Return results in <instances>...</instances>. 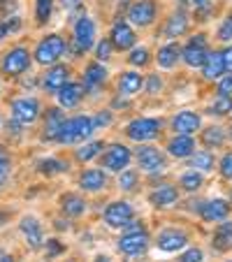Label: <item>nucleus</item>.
Masks as SVG:
<instances>
[{
	"mask_svg": "<svg viewBox=\"0 0 232 262\" xmlns=\"http://www.w3.org/2000/svg\"><path fill=\"white\" fill-rule=\"evenodd\" d=\"M95 130L93 125V119H89V116H77V119H70L63 123V128H60L58 133V139L56 142L60 144H74V142H81V139L91 137Z\"/></svg>",
	"mask_w": 232,
	"mask_h": 262,
	"instance_id": "1",
	"label": "nucleus"
},
{
	"mask_svg": "<svg viewBox=\"0 0 232 262\" xmlns=\"http://www.w3.org/2000/svg\"><path fill=\"white\" fill-rule=\"evenodd\" d=\"M63 51H65L63 37H58V35H47L45 40L37 45V49H35V60L42 65H51L63 56Z\"/></svg>",
	"mask_w": 232,
	"mask_h": 262,
	"instance_id": "2",
	"label": "nucleus"
},
{
	"mask_svg": "<svg viewBox=\"0 0 232 262\" xmlns=\"http://www.w3.org/2000/svg\"><path fill=\"white\" fill-rule=\"evenodd\" d=\"M160 133V121L156 119H135L133 123L128 125L125 135L135 142H146V139H156Z\"/></svg>",
	"mask_w": 232,
	"mask_h": 262,
	"instance_id": "3",
	"label": "nucleus"
},
{
	"mask_svg": "<svg viewBox=\"0 0 232 262\" xmlns=\"http://www.w3.org/2000/svg\"><path fill=\"white\" fill-rule=\"evenodd\" d=\"M12 116H14L16 123H33L37 116H40V102L35 98H19L12 102Z\"/></svg>",
	"mask_w": 232,
	"mask_h": 262,
	"instance_id": "4",
	"label": "nucleus"
},
{
	"mask_svg": "<svg viewBox=\"0 0 232 262\" xmlns=\"http://www.w3.org/2000/svg\"><path fill=\"white\" fill-rule=\"evenodd\" d=\"M28 65H30L28 51L21 49V47H16V49L7 51L5 58H3V72L16 77V74H24L26 70H28Z\"/></svg>",
	"mask_w": 232,
	"mask_h": 262,
	"instance_id": "5",
	"label": "nucleus"
},
{
	"mask_svg": "<svg viewBox=\"0 0 232 262\" xmlns=\"http://www.w3.org/2000/svg\"><path fill=\"white\" fill-rule=\"evenodd\" d=\"M133 221V207L128 202H112L104 211V223L109 228H125Z\"/></svg>",
	"mask_w": 232,
	"mask_h": 262,
	"instance_id": "6",
	"label": "nucleus"
},
{
	"mask_svg": "<svg viewBox=\"0 0 232 262\" xmlns=\"http://www.w3.org/2000/svg\"><path fill=\"white\" fill-rule=\"evenodd\" d=\"M128 163H130V151L123 146V144L109 146L102 156V165L107 169H112V172H123V169L128 167Z\"/></svg>",
	"mask_w": 232,
	"mask_h": 262,
	"instance_id": "7",
	"label": "nucleus"
},
{
	"mask_svg": "<svg viewBox=\"0 0 232 262\" xmlns=\"http://www.w3.org/2000/svg\"><path fill=\"white\" fill-rule=\"evenodd\" d=\"M207 40H204V35H195V40H191L183 49V63L191 65V68H200L207 58Z\"/></svg>",
	"mask_w": 232,
	"mask_h": 262,
	"instance_id": "8",
	"label": "nucleus"
},
{
	"mask_svg": "<svg viewBox=\"0 0 232 262\" xmlns=\"http://www.w3.org/2000/svg\"><path fill=\"white\" fill-rule=\"evenodd\" d=\"M146 246H149V234L144 230H135V232H128L119 239V251L125 253V255H139V253H144Z\"/></svg>",
	"mask_w": 232,
	"mask_h": 262,
	"instance_id": "9",
	"label": "nucleus"
},
{
	"mask_svg": "<svg viewBox=\"0 0 232 262\" xmlns=\"http://www.w3.org/2000/svg\"><path fill=\"white\" fill-rule=\"evenodd\" d=\"M74 42H77V49L86 51L93 47L95 42V24L89 19V16H81L74 26Z\"/></svg>",
	"mask_w": 232,
	"mask_h": 262,
	"instance_id": "10",
	"label": "nucleus"
},
{
	"mask_svg": "<svg viewBox=\"0 0 232 262\" xmlns=\"http://www.w3.org/2000/svg\"><path fill=\"white\" fill-rule=\"evenodd\" d=\"M128 19L135 26H149L156 19V3L153 0H137V3H133V7L128 12Z\"/></svg>",
	"mask_w": 232,
	"mask_h": 262,
	"instance_id": "11",
	"label": "nucleus"
},
{
	"mask_svg": "<svg viewBox=\"0 0 232 262\" xmlns=\"http://www.w3.org/2000/svg\"><path fill=\"white\" fill-rule=\"evenodd\" d=\"M137 160H139V167L146 169V172H160V169H165V156L153 146L137 148Z\"/></svg>",
	"mask_w": 232,
	"mask_h": 262,
	"instance_id": "12",
	"label": "nucleus"
},
{
	"mask_svg": "<svg viewBox=\"0 0 232 262\" xmlns=\"http://www.w3.org/2000/svg\"><path fill=\"white\" fill-rule=\"evenodd\" d=\"M186 244H188V237L181 230H165V232L158 234V248L165 253H174L179 248H183Z\"/></svg>",
	"mask_w": 232,
	"mask_h": 262,
	"instance_id": "13",
	"label": "nucleus"
},
{
	"mask_svg": "<svg viewBox=\"0 0 232 262\" xmlns=\"http://www.w3.org/2000/svg\"><path fill=\"white\" fill-rule=\"evenodd\" d=\"M112 45L121 51L130 49V47L135 45V30L130 28L125 21H119V24L112 28Z\"/></svg>",
	"mask_w": 232,
	"mask_h": 262,
	"instance_id": "14",
	"label": "nucleus"
},
{
	"mask_svg": "<svg viewBox=\"0 0 232 262\" xmlns=\"http://www.w3.org/2000/svg\"><path fill=\"white\" fill-rule=\"evenodd\" d=\"M172 128L177 135H193L200 128V116L195 112H179L172 121Z\"/></svg>",
	"mask_w": 232,
	"mask_h": 262,
	"instance_id": "15",
	"label": "nucleus"
},
{
	"mask_svg": "<svg viewBox=\"0 0 232 262\" xmlns=\"http://www.w3.org/2000/svg\"><path fill=\"white\" fill-rule=\"evenodd\" d=\"M70 79V70L65 65H54L49 72L45 74V89L51 91V93H58Z\"/></svg>",
	"mask_w": 232,
	"mask_h": 262,
	"instance_id": "16",
	"label": "nucleus"
},
{
	"mask_svg": "<svg viewBox=\"0 0 232 262\" xmlns=\"http://www.w3.org/2000/svg\"><path fill=\"white\" fill-rule=\"evenodd\" d=\"M21 232H24L26 242L30 244V248H40L42 246V225L37 223V218L33 216H26L24 221H21Z\"/></svg>",
	"mask_w": 232,
	"mask_h": 262,
	"instance_id": "17",
	"label": "nucleus"
},
{
	"mask_svg": "<svg viewBox=\"0 0 232 262\" xmlns=\"http://www.w3.org/2000/svg\"><path fill=\"white\" fill-rule=\"evenodd\" d=\"M200 213H202L204 221L216 223V221H223V218H225L227 213H230V204H227L225 200H212V202L202 204Z\"/></svg>",
	"mask_w": 232,
	"mask_h": 262,
	"instance_id": "18",
	"label": "nucleus"
},
{
	"mask_svg": "<svg viewBox=\"0 0 232 262\" xmlns=\"http://www.w3.org/2000/svg\"><path fill=\"white\" fill-rule=\"evenodd\" d=\"M202 70H204V77H207V79H218V77L225 72V60H223L221 51H209L202 63Z\"/></svg>",
	"mask_w": 232,
	"mask_h": 262,
	"instance_id": "19",
	"label": "nucleus"
},
{
	"mask_svg": "<svg viewBox=\"0 0 232 262\" xmlns=\"http://www.w3.org/2000/svg\"><path fill=\"white\" fill-rule=\"evenodd\" d=\"M177 198H179L177 188H174V186H167V183H165V186H158V188L149 195L153 207H170V204L177 202Z\"/></svg>",
	"mask_w": 232,
	"mask_h": 262,
	"instance_id": "20",
	"label": "nucleus"
},
{
	"mask_svg": "<svg viewBox=\"0 0 232 262\" xmlns=\"http://www.w3.org/2000/svg\"><path fill=\"white\" fill-rule=\"evenodd\" d=\"M65 123V114L60 109H49L47 112V123H45V139H58V133Z\"/></svg>",
	"mask_w": 232,
	"mask_h": 262,
	"instance_id": "21",
	"label": "nucleus"
},
{
	"mask_svg": "<svg viewBox=\"0 0 232 262\" xmlns=\"http://www.w3.org/2000/svg\"><path fill=\"white\" fill-rule=\"evenodd\" d=\"M56 95H58L60 107H74V104L81 100V95H84V86L81 84H65Z\"/></svg>",
	"mask_w": 232,
	"mask_h": 262,
	"instance_id": "22",
	"label": "nucleus"
},
{
	"mask_svg": "<svg viewBox=\"0 0 232 262\" xmlns=\"http://www.w3.org/2000/svg\"><path fill=\"white\" fill-rule=\"evenodd\" d=\"M193 148H195V144H193L191 135H179V137H174L172 142L167 144V151L174 156V158H186V156H193Z\"/></svg>",
	"mask_w": 232,
	"mask_h": 262,
	"instance_id": "23",
	"label": "nucleus"
},
{
	"mask_svg": "<svg viewBox=\"0 0 232 262\" xmlns=\"http://www.w3.org/2000/svg\"><path fill=\"white\" fill-rule=\"evenodd\" d=\"M81 188L84 190H100L104 188V183H107V177H104L102 169H86L79 179Z\"/></svg>",
	"mask_w": 232,
	"mask_h": 262,
	"instance_id": "24",
	"label": "nucleus"
},
{
	"mask_svg": "<svg viewBox=\"0 0 232 262\" xmlns=\"http://www.w3.org/2000/svg\"><path fill=\"white\" fill-rule=\"evenodd\" d=\"M139 89H142V74H137V72H125L123 77H121V81H119V93L121 95H135V93H139Z\"/></svg>",
	"mask_w": 232,
	"mask_h": 262,
	"instance_id": "25",
	"label": "nucleus"
},
{
	"mask_svg": "<svg viewBox=\"0 0 232 262\" xmlns=\"http://www.w3.org/2000/svg\"><path fill=\"white\" fill-rule=\"evenodd\" d=\"M214 246L218 251H230L232 248V223H221L214 232Z\"/></svg>",
	"mask_w": 232,
	"mask_h": 262,
	"instance_id": "26",
	"label": "nucleus"
},
{
	"mask_svg": "<svg viewBox=\"0 0 232 262\" xmlns=\"http://www.w3.org/2000/svg\"><path fill=\"white\" fill-rule=\"evenodd\" d=\"M60 207H63V211L68 213V216H81L86 209V202L79 198V195H63L60 198Z\"/></svg>",
	"mask_w": 232,
	"mask_h": 262,
	"instance_id": "27",
	"label": "nucleus"
},
{
	"mask_svg": "<svg viewBox=\"0 0 232 262\" xmlns=\"http://www.w3.org/2000/svg\"><path fill=\"white\" fill-rule=\"evenodd\" d=\"M179 47L177 45H165L163 49L158 51V65L160 68H174L177 65V60H179Z\"/></svg>",
	"mask_w": 232,
	"mask_h": 262,
	"instance_id": "28",
	"label": "nucleus"
},
{
	"mask_svg": "<svg viewBox=\"0 0 232 262\" xmlns=\"http://www.w3.org/2000/svg\"><path fill=\"white\" fill-rule=\"evenodd\" d=\"M188 28V19L183 14H174L172 19L167 21V26H165V35L167 37H181L183 33H186Z\"/></svg>",
	"mask_w": 232,
	"mask_h": 262,
	"instance_id": "29",
	"label": "nucleus"
},
{
	"mask_svg": "<svg viewBox=\"0 0 232 262\" xmlns=\"http://www.w3.org/2000/svg\"><path fill=\"white\" fill-rule=\"evenodd\" d=\"M104 77H107V70L102 68L100 63H91L89 68H86V74H84V81H86V86H98V84H102L104 81Z\"/></svg>",
	"mask_w": 232,
	"mask_h": 262,
	"instance_id": "30",
	"label": "nucleus"
},
{
	"mask_svg": "<svg viewBox=\"0 0 232 262\" xmlns=\"http://www.w3.org/2000/svg\"><path fill=\"white\" fill-rule=\"evenodd\" d=\"M202 142L207 144V146H221V144L225 142V133H223V128H218V125L207 128L202 135Z\"/></svg>",
	"mask_w": 232,
	"mask_h": 262,
	"instance_id": "31",
	"label": "nucleus"
},
{
	"mask_svg": "<svg viewBox=\"0 0 232 262\" xmlns=\"http://www.w3.org/2000/svg\"><path fill=\"white\" fill-rule=\"evenodd\" d=\"M191 167L202 169V172H209V169H214V156L207 154V151H200V154H195L191 158Z\"/></svg>",
	"mask_w": 232,
	"mask_h": 262,
	"instance_id": "32",
	"label": "nucleus"
},
{
	"mask_svg": "<svg viewBox=\"0 0 232 262\" xmlns=\"http://www.w3.org/2000/svg\"><path fill=\"white\" fill-rule=\"evenodd\" d=\"M227 112H232V98H227V95H218V98L214 100V104H212V112H209V114L225 116Z\"/></svg>",
	"mask_w": 232,
	"mask_h": 262,
	"instance_id": "33",
	"label": "nucleus"
},
{
	"mask_svg": "<svg viewBox=\"0 0 232 262\" xmlns=\"http://www.w3.org/2000/svg\"><path fill=\"white\" fill-rule=\"evenodd\" d=\"M100 151H102V142H91V144H86L84 148H79V151H77V158L84 160V163H89V160L95 158Z\"/></svg>",
	"mask_w": 232,
	"mask_h": 262,
	"instance_id": "34",
	"label": "nucleus"
},
{
	"mask_svg": "<svg viewBox=\"0 0 232 262\" xmlns=\"http://www.w3.org/2000/svg\"><path fill=\"white\" fill-rule=\"evenodd\" d=\"M51 5H54V0H37V5H35V16H37V24H45L51 14Z\"/></svg>",
	"mask_w": 232,
	"mask_h": 262,
	"instance_id": "35",
	"label": "nucleus"
},
{
	"mask_svg": "<svg viewBox=\"0 0 232 262\" xmlns=\"http://www.w3.org/2000/svg\"><path fill=\"white\" fill-rule=\"evenodd\" d=\"M181 186L186 190H198L200 186H202V177L193 169V172H188V174H183V177H181Z\"/></svg>",
	"mask_w": 232,
	"mask_h": 262,
	"instance_id": "36",
	"label": "nucleus"
},
{
	"mask_svg": "<svg viewBox=\"0 0 232 262\" xmlns=\"http://www.w3.org/2000/svg\"><path fill=\"white\" fill-rule=\"evenodd\" d=\"M40 172L42 174H58V172H65V165L60 163V160H42Z\"/></svg>",
	"mask_w": 232,
	"mask_h": 262,
	"instance_id": "37",
	"label": "nucleus"
},
{
	"mask_svg": "<svg viewBox=\"0 0 232 262\" xmlns=\"http://www.w3.org/2000/svg\"><path fill=\"white\" fill-rule=\"evenodd\" d=\"M128 60L133 65H146L149 63V51L146 49H133V54L128 56Z\"/></svg>",
	"mask_w": 232,
	"mask_h": 262,
	"instance_id": "38",
	"label": "nucleus"
},
{
	"mask_svg": "<svg viewBox=\"0 0 232 262\" xmlns=\"http://www.w3.org/2000/svg\"><path fill=\"white\" fill-rule=\"evenodd\" d=\"M112 40H102L98 45V49H95V56H98V60H107L109 56H112Z\"/></svg>",
	"mask_w": 232,
	"mask_h": 262,
	"instance_id": "39",
	"label": "nucleus"
},
{
	"mask_svg": "<svg viewBox=\"0 0 232 262\" xmlns=\"http://www.w3.org/2000/svg\"><path fill=\"white\" fill-rule=\"evenodd\" d=\"M135 181H137V177H135V172H121V179H119V186L123 190H133L135 188Z\"/></svg>",
	"mask_w": 232,
	"mask_h": 262,
	"instance_id": "40",
	"label": "nucleus"
},
{
	"mask_svg": "<svg viewBox=\"0 0 232 262\" xmlns=\"http://www.w3.org/2000/svg\"><path fill=\"white\" fill-rule=\"evenodd\" d=\"M218 40L223 42H230L232 40V14L225 19V24L221 26V30H218Z\"/></svg>",
	"mask_w": 232,
	"mask_h": 262,
	"instance_id": "41",
	"label": "nucleus"
},
{
	"mask_svg": "<svg viewBox=\"0 0 232 262\" xmlns=\"http://www.w3.org/2000/svg\"><path fill=\"white\" fill-rule=\"evenodd\" d=\"M179 262H202V251L200 248H191V251H186L179 257Z\"/></svg>",
	"mask_w": 232,
	"mask_h": 262,
	"instance_id": "42",
	"label": "nucleus"
},
{
	"mask_svg": "<svg viewBox=\"0 0 232 262\" xmlns=\"http://www.w3.org/2000/svg\"><path fill=\"white\" fill-rule=\"evenodd\" d=\"M221 174L225 179H232V154H225L221 160Z\"/></svg>",
	"mask_w": 232,
	"mask_h": 262,
	"instance_id": "43",
	"label": "nucleus"
},
{
	"mask_svg": "<svg viewBox=\"0 0 232 262\" xmlns=\"http://www.w3.org/2000/svg\"><path fill=\"white\" fill-rule=\"evenodd\" d=\"M218 93L232 98V74H227L225 79H221V84H218Z\"/></svg>",
	"mask_w": 232,
	"mask_h": 262,
	"instance_id": "44",
	"label": "nucleus"
},
{
	"mask_svg": "<svg viewBox=\"0 0 232 262\" xmlns=\"http://www.w3.org/2000/svg\"><path fill=\"white\" fill-rule=\"evenodd\" d=\"M109 123H112V114H109V112H104V114H98L93 119L95 128H104V125H109Z\"/></svg>",
	"mask_w": 232,
	"mask_h": 262,
	"instance_id": "45",
	"label": "nucleus"
},
{
	"mask_svg": "<svg viewBox=\"0 0 232 262\" xmlns=\"http://www.w3.org/2000/svg\"><path fill=\"white\" fill-rule=\"evenodd\" d=\"M47 248H49V253H47V255H58V253L63 251V246H60V244L56 242V239H51V242H47Z\"/></svg>",
	"mask_w": 232,
	"mask_h": 262,
	"instance_id": "46",
	"label": "nucleus"
},
{
	"mask_svg": "<svg viewBox=\"0 0 232 262\" xmlns=\"http://www.w3.org/2000/svg\"><path fill=\"white\" fill-rule=\"evenodd\" d=\"M223 60H225V70L232 72V47H227V49L223 51Z\"/></svg>",
	"mask_w": 232,
	"mask_h": 262,
	"instance_id": "47",
	"label": "nucleus"
},
{
	"mask_svg": "<svg viewBox=\"0 0 232 262\" xmlns=\"http://www.w3.org/2000/svg\"><path fill=\"white\" fill-rule=\"evenodd\" d=\"M160 86H163V84H160V79L156 77V74H153L151 79H149V93H156V91H160Z\"/></svg>",
	"mask_w": 232,
	"mask_h": 262,
	"instance_id": "48",
	"label": "nucleus"
},
{
	"mask_svg": "<svg viewBox=\"0 0 232 262\" xmlns=\"http://www.w3.org/2000/svg\"><path fill=\"white\" fill-rule=\"evenodd\" d=\"M7 172H10V165H7V160H5V158H0V183L5 181Z\"/></svg>",
	"mask_w": 232,
	"mask_h": 262,
	"instance_id": "49",
	"label": "nucleus"
},
{
	"mask_svg": "<svg viewBox=\"0 0 232 262\" xmlns=\"http://www.w3.org/2000/svg\"><path fill=\"white\" fill-rule=\"evenodd\" d=\"M7 33H10V26H7V24H0V40H3Z\"/></svg>",
	"mask_w": 232,
	"mask_h": 262,
	"instance_id": "50",
	"label": "nucleus"
},
{
	"mask_svg": "<svg viewBox=\"0 0 232 262\" xmlns=\"http://www.w3.org/2000/svg\"><path fill=\"white\" fill-rule=\"evenodd\" d=\"M193 5L195 7H207V0H193Z\"/></svg>",
	"mask_w": 232,
	"mask_h": 262,
	"instance_id": "51",
	"label": "nucleus"
},
{
	"mask_svg": "<svg viewBox=\"0 0 232 262\" xmlns=\"http://www.w3.org/2000/svg\"><path fill=\"white\" fill-rule=\"evenodd\" d=\"M0 262H14V257H12V255H3V257H0Z\"/></svg>",
	"mask_w": 232,
	"mask_h": 262,
	"instance_id": "52",
	"label": "nucleus"
},
{
	"mask_svg": "<svg viewBox=\"0 0 232 262\" xmlns=\"http://www.w3.org/2000/svg\"><path fill=\"white\" fill-rule=\"evenodd\" d=\"M79 0H63V5H77Z\"/></svg>",
	"mask_w": 232,
	"mask_h": 262,
	"instance_id": "53",
	"label": "nucleus"
},
{
	"mask_svg": "<svg viewBox=\"0 0 232 262\" xmlns=\"http://www.w3.org/2000/svg\"><path fill=\"white\" fill-rule=\"evenodd\" d=\"M95 262H109V257H104V255H100V257H95Z\"/></svg>",
	"mask_w": 232,
	"mask_h": 262,
	"instance_id": "54",
	"label": "nucleus"
},
{
	"mask_svg": "<svg viewBox=\"0 0 232 262\" xmlns=\"http://www.w3.org/2000/svg\"><path fill=\"white\" fill-rule=\"evenodd\" d=\"M5 221H7V216H5V213H0V225H3Z\"/></svg>",
	"mask_w": 232,
	"mask_h": 262,
	"instance_id": "55",
	"label": "nucleus"
},
{
	"mask_svg": "<svg viewBox=\"0 0 232 262\" xmlns=\"http://www.w3.org/2000/svg\"><path fill=\"white\" fill-rule=\"evenodd\" d=\"M0 3H3V0H0Z\"/></svg>",
	"mask_w": 232,
	"mask_h": 262,
	"instance_id": "56",
	"label": "nucleus"
},
{
	"mask_svg": "<svg viewBox=\"0 0 232 262\" xmlns=\"http://www.w3.org/2000/svg\"><path fill=\"white\" fill-rule=\"evenodd\" d=\"M230 262H232V260H230Z\"/></svg>",
	"mask_w": 232,
	"mask_h": 262,
	"instance_id": "57",
	"label": "nucleus"
}]
</instances>
